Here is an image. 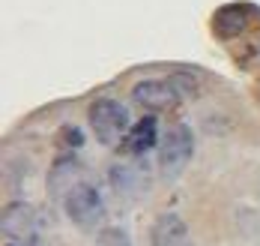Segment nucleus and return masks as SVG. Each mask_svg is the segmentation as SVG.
<instances>
[{
    "instance_id": "f257e3e1",
    "label": "nucleus",
    "mask_w": 260,
    "mask_h": 246,
    "mask_svg": "<svg viewBox=\"0 0 260 246\" xmlns=\"http://www.w3.org/2000/svg\"><path fill=\"white\" fill-rule=\"evenodd\" d=\"M87 120H90V129H93V135L102 141L105 147H117V144H123L126 135H129V111L123 102H117V99H96L90 111H87Z\"/></svg>"
},
{
    "instance_id": "f03ea898",
    "label": "nucleus",
    "mask_w": 260,
    "mask_h": 246,
    "mask_svg": "<svg viewBox=\"0 0 260 246\" xmlns=\"http://www.w3.org/2000/svg\"><path fill=\"white\" fill-rule=\"evenodd\" d=\"M194 153V135L185 123H174L158 141V174L161 180H177Z\"/></svg>"
},
{
    "instance_id": "7ed1b4c3",
    "label": "nucleus",
    "mask_w": 260,
    "mask_h": 246,
    "mask_svg": "<svg viewBox=\"0 0 260 246\" xmlns=\"http://www.w3.org/2000/svg\"><path fill=\"white\" fill-rule=\"evenodd\" d=\"M63 207H66V216L72 219V225H78V228H96L105 213L102 195L87 180H81L69 189V195L63 198Z\"/></svg>"
},
{
    "instance_id": "20e7f679",
    "label": "nucleus",
    "mask_w": 260,
    "mask_h": 246,
    "mask_svg": "<svg viewBox=\"0 0 260 246\" xmlns=\"http://www.w3.org/2000/svg\"><path fill=\"white\" fill-rule=\"evenodd\" d=\"M132 99L147 111H168L182 99V93H180V84L177 81L147 78V81H138L132 87Z\"/></svg>"
},
{
    "instance_id": "39448f33",
    "label": "nucleus",
    "mask_w": 260,
    "mask_h": 246,
    "mask_svg": "<svg viewBox=\"0 0 260 246\" xmlns=\"http://www.w3.org/2000/svg\"><path fill=\"white\" fill-rule=\"evenodd\" d=\"M3 234L12 243H33L39 234V216L24 201H12L3 210Z\"/></svg>"
},
{
    "instance_id": "423d86ee",
    "label": "nucleus",
    "mask_w": 260,
    "mask_h": 246,
    "mask_svg": "<svg viewBox=\"0 0 260 246\" xmlns=\"http://www.w3.org/2000/svg\"><path fill=\"white\" fill-rule=\"evenodd\" d=\"M153 246H194L180 213H161L153 225Z\"/></svg>"
},
{
    "instance_id": "0eeeda50",
    "label": "nucleus",
    "mask_w": 260,
    "mask_h": 246,
    "mask_svg": "<svg viewBox=\"0 0 260 246\" xmlns=\"http://www.w3.org/2000/svg\"><path fill=\"white\" fill-rule=\"evenodd\" d=\"M156 144H158V120L153 114H147V117H141V120L129 129V135L123 141V150L141 156V153H147V150L156 147Z\"/></svg>"
},
{
    "instance_id": "6e6552de",
    "label": "nucleus",
    "mask_w": 260,
    "mask_h": 246,
    "mask_svg": "<svg viewBox=\"0 0 260 246\" xmlns=\"http://www.w3.org/2000/svg\"><path fill=\"white\" fill-rule=\"evenodd\" d=\"M81 183L78 180V162L72 159V156H63V159H57L51 165V174H48V192H51V198H66L69 189Z\"/></svg>"
},
{
    "instance_id": "1a4fd4ad",
    "label": "nucleus",
    "mask_w": 260,
    "mask_h": 246,
    "mask_svg": "<svg viewBox=\"0 0 260 246\" xmlns=\"http://www.w3.org/2000/svg\"><path fill=\"white\" fill-rule=\"evenodd\" d=\"M96 246H135V243H132V237L123 231V228H117V225H108V228H102V231H99Z\"/></svg>"
},
{
    "instance_id": "9d476101",
    "label": "nucleus",
    "mask_w": 260,
    "mask_h": 246,
    "mask_svg": "<svg viewBox=\"0 0 260 246\" xmlns=\"http://www.w3.org/2000/svg\"><path fill=\"white\" fill-rule=\"evenodd\" d=\"M111 177H114V189L120 192V195H129L132 186H135V171L132 168H114Z\"/></svg>"
},
{
    "instance_id": "9b49d317",
    "label": "nucleus",
    "mask_w": 260,
    "mask_h": 246,
    "mask_svg": "<svg viewBox=\"0 0 260 246\" xmlns=\"http://www.w3.org/2000/svg\"><path fill=\"white\" fill-rule=\"evenodd\" d=\"M12 246H18V243H12Z\"/></svg>"
}]
</instances>
